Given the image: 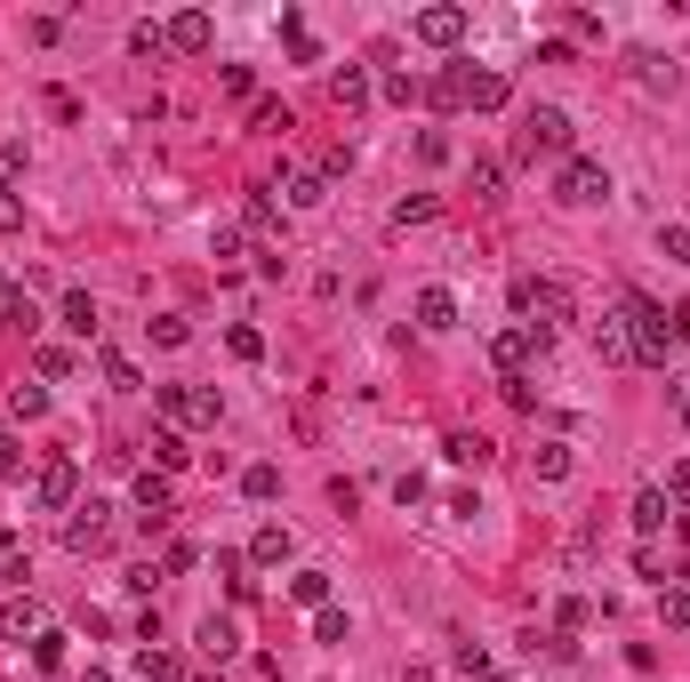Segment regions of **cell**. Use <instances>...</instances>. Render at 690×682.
I'll list each match as a JSON object with an SVG mask.
<instances>
[{
    "mask_svg": "<svg viewBox=\"0 0 690 682\" xmlns=\"http://www.w3.org/2000/svg\"><path fill=\"white\" fill-rule=\"evenodd\" d=\"M530 474H538V482H562V474H570V441H538V450H530Z\"/></svg>",
    "mask_w": 690,
    "mask_h": 682,
    "instance_id": "26",
    "label": "cell"
},
{
    "mask_svg": "<svg viewBox=\"0 0 690 682\" xmlns=\"http://www.w3.org/2000/svg\"><path fill=\"white\" fill-rule=\"evenodd\" d=\"M426 217H434V193H409V201H394V233L426 225Z\"/></svg>",
    "mask_w": 690,
    "mask_h": 682,
    "instance_id": "37",
    "label": "cell"
},
{
    "mask_svg": "<svg viewBox=\"0 0 690 682\" xmlns=\"http://www.w3.org/2000/svg\"><path fill=\"white\" fill-rule=\"evenodd\" d=\"M153 401L169 409V418H185V426H217L225 418V401L210 386H153Z\"/></svg>",
    "mask_w": 690,
    "mask_h": 682,
    "instance_id": "8",
    "label": "cell"
},
{
    "mask_svg": "<svg viewBox=\"0 0 690 682\" xmlns=\"http://www.w3.org/2000/svg\"><path fill=\"white\" fill-rule=\"evenodd\" d=\"M297 554V538H290V522H257V538H250V562L257 570H282Z\"/></svg>",
    "mask_w": 690,
    "mask_h": 682,
    "instance_id": "13",
    "label": "cell"
},
{
    "mask_svg": "<svg viewBox=\"0 0 690 682\" xmlns=\"http://www.w3.org/2000/svg\"><path fill=\"white\" fill-rule=\"evenodd\" d=\"M667 506H690V458H682V466L667 474Z\"/></svg>",
    "mask_w": 690,
    "mask_h": 682,
    "instance_id": "53",
    "label": "cell"
},
{
    "mask_svg": "<svg viewBox=\"0 0 690 682\" xmlns=\"http://www.w3.org/2000/svg\"><path fill=\"white\" fill-rule=\"evenodd\" d=\"M514 314H522L538 337H555V322H570V282H555V273H514Z\"/></svg>",
    "mask_w": 690,
    "mask_h": 682,
    "instance_id": "2",
    "label": "cell"
},
{
    "mask_svg": "<svg viewBox=\"0 0 690 682\" xmlns=\"http://www.w3.org/2000/svg\"><path fill=\"white\" fill-rule=\"evenodd\" d=\"M97 369H105V386H113V394H136V386H145V378H136V362H129V354H113V346L97 354Z\"/></svg>",
    "mask_w": 690,
    "mask_h": 682,
    "instance_id": "28",
    "label": "cell"
},
{
    "mask_svg": "<svg viewBox=\"0 0 690 682\" xmlns=\"http://www.w3.org/2000/svg\"><path fill=\"white\" fill-rule=\"evenodd\" d=\"M241 233H282V210H273V193H265V185L250 193V210H241Z\"/></svg>",
    "mask_w": 690,
    "mask_h": 682,
    "instance_id": "27",
    "label": "cell"
},
{
    "mask_svg": "<svg viewBox=\"0 0 690 682\" xmlns=\"http://www.w3.org/2000/svg\"><path fill=\"white\" fill-rule=\"evenodd\" d=\"M674 337H682V346H690V305H674Z\"/></svg>",
    "mask_w": 690,
    "mask_h": 682,
    "instance_id": "55",
    "label": "cell"
},
{
    "mask_svg": "<svg viewBox=\"0 0 690 682\" xmlns=\"http://www.w3.org/2000/svg\"><path fill=\"white\" fill-rule=\"evenodd\" d=\"M0 233H24V201L9 185H0Z\"/></svg>",
    "mask_w": 690,
    "mask_h": 682,
    "instance_id": "48",
    "label": "cell"
},
{
    "mask_svg": "<svg viewBox=\"0 0 690 682\" xmlns=\"http://www.w3.org/2000/svg\"><path fill=\"white\" fill-rule=\"evenodd\" d=\"M32 369H41V378H73V354L64 346H32Z\"/></svg>",
    "mask_w": 690,
    "mask_h": 682,
    "instance_id": "40",
    "label": "cell"
},
{
    "mask_svg": "<svg viewBox=\"0 0 690 682\" xmlns=\"http://www.w3.org/2000/svg\"><path fill=\"white\" fill-rule=\"evenodd\" d=\"M578 627H586V594H562L555 602V634H578Z\"/></svg>",
    "mask_w": 690,
    "mask_h": 682,
    "instance_id": "42",
    "label": "cell"
},
{
    "mask_svg": "<svg viewBox=\"0 0 690 682\" xmlns=\"http://www.w3.org/2000/svg\"><path fill=\"white\" fill-rule=\"evenodd\" d=\"M402 682H434V666H402Z\"/></svg>",
    "mask_w": 690,
    "mask_h": 682,
    "instance_id": "56",
    "label": "cell"
},
{
    "mask_svg": "<svg viewBox=\"0 0 690 682\" xmlns=\"http://www.w3.org/2000/svg\"><path fill=\"white\" fill-rule=\"evenodd\" d=\"M418 329H426V337L458 329V297H450V289H418Z\"/></svg>",
    "mask_w": 690,
    "mask_h": 682,
    "instance_id": "19",
    "label": "cell"
},
{
    "mask_svg": "<svg viewBox=\"0 0 690 682\" xmlns=\"http://www.w3.org/2000/svg\"><path fill=\"white\" fill-rule=\"evenodd\" d=\"M409 32H418L426 49H458V41H466V9H418V24H409Z\"/></svg>",
    "mask_w": 690,
    "mask_h": 682,
    "instance_id": "11",
    "label": "cell"
},
{
    "mask_svg": "<svg viewBox=\"0 0 690 682\" xmlns=\"http://www.w3.org/2000/svg\"><path fill=\"white\" fill-rule=\"evenodd\" d=\"M442 450H450L458 466H481V458H490V441H481V434H450V441H442Z\"/></svg>",
    "mask_w": 690,
    "mask_h": 682,
    "instance_id": "41",
    "label": "cell"
},
{
    "mask_svg": "<svg viewBox=\"0 0 690 682\" xmlns=\"http://www.w3.org/2000/svg\"><path fill=\"white\" fill-rule=\"evenodd\" d=\"M538 346H546V337H538L530 322H514V329H498V337H490V362H498V378H530V362H538Z\"/></svg>",
    "mask_w": 690,
    "mask_h": 682,
    "instance_id": "7",
    "label": "cell"
},
{
    "mask_svg": "<svg viewBox=\"0 0 690 682\" xmlns=\"http://www.w3.org/2000/svg\"><path fill=\"white\" fill-rule=\"evenodd\" d=\"M64 329H73V337H97V297L89 289H64V314H57Z\"/></svg>",
    "mask_w": 690,
    "mask_h": 682,
    "instance_id": "24",
    "label": "cell"
},
{
    "mask_svg": "<svg viewBox=\"0 0 690 682\" xmlns=\"http://www.w3.org/2000/svg\"><path fill=\"white\" fill-rule=\"evenodd\" d=\"M659 619H667L674 634L690 627V594H682V587H659Z\"/></svg>",
    "mask_w": 690,
    "mask_h": 682,
    "instance_id": "39",
    "label": "cell"
},
{
    "mask_svg": "<svg viewBox=\"0 0 690 682\" xmlns=\"http://www.w3.org/2000/svg\"><path fill=\"white\" fill-rule=\"evenodd\" d=\"M193 642H201V659H217V666H225V659H241V627H233V619H217V610L193 627Z\"/></svg>",
    "mask_w": 690,
    "mask_h": 682,
    "instance_id": "14",
    "label": "cell"
},
{
    "mask_svg": "<svg viewBox=\"0 0 690 682\" xmlns=\"http://www.w3.org/2000/svg\"><path fill=\"white\" fill-rule=\"evenodd\" d=\"M555 201H570V210H595V201H610V169L586 161V153H570L562 177H555Z\"/></svg>",
    "mask_w": 690,
    "mask_h": 682,
    "instance_id": "5",
    "label": "cell"
},
{
    "mask_svg": "<svg viewBox=\"0 0 690 682\" xmlns=\"http://www.w3.org/2000/svg\"><path fill=\"white\" fill-rule=\"evenodd\" d=\"M217 41V24H210V9H185V17H169V49L177 57H201Z\"/></svg>",
    "mask_w": 690,
    "mask_h": 682,
    "instance_id": "12",
    "label": "cell"
},
{
    "mask_svg": "<svg viewBox=\"0 0 690 682\" xmlns=\"http://www.w3.org/2000/svg\"><path fill=\"white\" fill-rule=\"evenodd\" d=\"M635 570H642V578H659V587H667V554H659V538H642V546H635Z\"/></svg>",
    "mask_w": 690,
    "mask_h": 682,
    "instance_id": "45",
    "label": "cell"
},
{
    "mask_svg": "<svg viewBox=\"0 0 690 682\" xmlns=\"http://www.w3.org/2000/svg\"><path fill=\"white\" fill-rule=\"evenodd\" d=\"M314 642H345V610H329V602L314 610Z\"/></svg>",
    "mask_w": 690,
    "mask_h": 682,
    "instance_id": "46",
    "label": "cell"
},
{
    "mask_svg": "<svg viewBox=\"0 0 690 682\" xmlns=\"http://www.w3.org/2000/svg\"><path fill=\"white\" fill-rule=\"evenodd\" d=\"M659 257H674V265H690V225H659Z\"/></svg>",
    "mask_w": 690,
    "mask_h": 682,
    "instance_id": "43",
    "label": "cell"
},
{
    "mask_svg": "<svg viewBox=\"0 0 690 682\" xmlns=\"http://www.w3.org/2000/svg\"><path fill=\"white\" fill-rule=\"evenodd\" d=\"M0 322L24 329V337L41 329V305H32V289H24V282H0Z\"/></svg>",
    "mask_w": 690,
    "mask_h": 682,
    "instance_id": "17",
    "label": "cell"
},
{
    "mask_svg": "<svg viewBox=\"0 0 690 682\" xmlns=\"http://www.w3.org/2000/svg\"><path fill=\"white\" fill-rule=\"evenodd\" d=\"M41 627H49V619H41V602H32V594H17V602H0V634H9V642H32Z\"/></svg>",
    "mask_w": 690,
    "mask_h": 682,
    "instance_id": "16",
    "label": "cell"
},
{
    "mask_svg": "<svg viewBox=\"0 0 690 682\" xmlns=\"http://www.w3.org/2000/svg\"><path fill=\"white\" fill-rule=\"evenodd\" d=\"M17 474H24V450H17L9 434H0V482H17Z\"/></svg>",
    "mask_w": 690,
    "mask_h": 682,
    "instance_id": "52",
    "label": "cell"
},
{
    "mask_svg": "<svg viewBox=\"0 0 690 682\" xmlns=\"http://www.w3.org/2000/svg\"><path fill=\"white\" fill-rule=\"evenodd\" d=\"M241 242H250V233H233V225H225L217 242H210V257H217V265H233V257H241Z\"/></svg>",
    "mask_w": 690,
    "mask_h": 682,
    "instance_id": "51",
    "label": "cell"
},
{
    "mask_svg": "<svg viewBox=\"0 0 690 682\" xmlns=\"http://www.w3.org/2000/svg\"><path fill=\"white\" fill-rule=\"evenodd\" d=\"M458 73H466V105H474V113H506L514 81L498 73V64H458Z\"/></svg>",
    "mask_w": 690,
    "mask_h": 682,
    "instance_id": "10",
    "label": "cell"
},
{
    "mask_svg": "<svg viewBox=\"0 0 690 682\" xmlns=\"http://www.w3.org/2000/svg\"><path fill=\"white\" fill-rule=\"evenodd\" d=\"M290 602L322 610V602H329V570H297V578H290Z\"/></svg>",
    "mask_w": 690,
    "mask_h": 682,
    "instance_id": "29",
    "label": "cell"
},
{
    "mask_svg": "<svg viewBox=\"0 0 690 682\" xmlns=\"http://www.w3.org/2000/svg\"><path fill=\"white\" fill-rule=\"evenodd\" d=\"M627 337H635V362H642V369H667L674 346H682V337H674V314H667V305H650L642 289H627Z\"/></svg>",
    "mask_w": 690,
    "mask_h": 682,
    "instance_id": "1",
    "label": "cell"
},
{
    "mask_svg": "<svg viewBox=\"0 0 690 682\" xmlns=\"http://www.w3.org/2000/svg\"><path fill=\"white\" fill-rule=\"evenodd\" d=\"M81 682H113V674H105V666H89V674H81Z\"/></svg>",
    "mask_w": 690,
    "mask_h": 682,
    "instance_id": "57",
    "label": "cell"
},
{
    "mask_svg": "<svg viewBox=\"0 0 690 682\" xmlns=\"http://www.w3.org/2000/svg\"><path fill=\"white\" fill-rule=\"evenodd\" d=\"M49 409V386H9V418H41Z\"/></svg>",
    "mask_w": 690,
    "mask_h": 682,
    "instance_id": "38",
    "label": "cell"
},
{
    "mask_svg": "<svg viewBox=\"0 0 690 682\" xmlns=\"http://www.w3.org/2000/svg\"><path fill=\"white\" fill-rule=\"evenodd\" d=\"M32 506H41V515H73L81 506V466L73 458H41V474H32Z\"/></svg>",
    "mask_w": 690,
    "mask_h": 682,
    "instance_id": "4",
    "label": "cell"
},
{
    "mask_svg": "<svg viewBox=\"0 0 690 682\" xmlns=\"http://www.w3.org/2000/svg\"><path fill=\"white\" fill-rule=\"evenodd\" d=\"M377 89H386V105H418V96H426V81H418V73H386Z\"/></svg>",
    "mask_w": 690,
    "mask_h": 682,
    "instance_id": "36",
    "label": "cell"
},
{
    "mask_svg": "<svg viewBox=\"0 0 690 682\" xmlns=\"http://www.w3.org/2000/svg\"><path fill=\"white\" fill-rule=\"evenodd\" d=\"M498 185H506V169H498V161H474V193L498 201Z\"/></svg>",
    "mask_w": 690,
    "mask_h": 682,
    "instance_id": "47",
    "label": "cell"
},
{
    "mask_svg": "<svg viewBox=\"0 0 690 682\" xmlns=\"http://www.w3.org/2000/svg\"><path fill=\"white\" fill-rule=\"evenodd\" d=\"M329 96H337L345 113H362V105H369V64H337V73H329Z\"/></svg>",
    "mask_w": 690,
    "mask_h": 682,
    "instance_id": "20",
    "label": "cell"
},
{
    "mask_svg": "<svg viewBox=\"0 0 690 682\" xmlns=\"http://www.w3.org/2000/svg\"><path fill=\"white\" fill-rule=\"evenodd\" d=\"M145 450H153V474H185V466H193V450H185V434H177V426H161Z\"/></svg>",
    "mask_w": 690,
    "mask_h": 682,
    "instance_id": "21",
    "label": "cell"
},
{
    "mask_svg": "<svg viewBox=\"0 0 690 682\" xmlns=\"http://www.w3.org/2000/svg\"><path fill=\"white\" fill-rule=\"evenodd\" d=\"M129 49H136V57H169V24H153V17L129 24Z\"/></svg>",
    "mask_w": 690,
    "mask_h": 682,
    "instance_id": "32",
    "label": "cell"
},
{
    "mask_svg": "<svg viewBox=\"0 0 690 682\" xmlns=\"http://www.w3.org/2000/svg\"><path fill=\"white\" fill-rule=\"evenodd\" d=\"M595 354H602V362H618V369L635 362V337H627V314H602V322H595Z\"/></svg>",
    "mask_w": 690,
    "mask_h": 682,
    "instance_id": "18",
    "label": "cell"
},
{
    "mask_svg": "<svg viewBox=\"0 0 690 682\" xmlns=\"http://www.w3.org/2000/svg\"><path fill=\"white\" fill-rule=\"evenodd\" d=\"M241 498L273 506V498H282V466H241Z\"/></svg>",
    "mask_w": 690,
    "mask_h": 682,
    "instance_id": "25",
    "label": "cell"
},
{
    "mask_svg": "<svg viewBox=\"0 0 690 682\" xmlns=\"http://www.w3.org/2000/svg\"><path fill=\"white\" fill-rule=\"evenodd\" d=\"M250 129H257V136H282V129H290V105H282V96H257V105H250Z\"/></svg>",
    "mask_w": 690,
    "mask_h": 682,
    "instance_id": "30",
    "label": "cell"
},
{
    "mask_svg": "<svg viewBox=\"0 0 690 682\" xmlns=\"http://www.w3.org/2000/svg\"><path fill=\"white\" fill-rule=\"evenodd\" d=\"M153 337H161V346H185L193 329H185V314H161V322H153Z\"/></svg>",
    "mask_w": 690,
    "mask_h": 682,
    "instance_id": "49",
    "label": "cell"
},
{
    "mask_svg": "<svg viewBox=\"0 0 690 682\" xmlns=\"http://www.w3.org/2000/svg\"><path fill=\"white\" fill-rule=\"evenodd\" d=\"M136 674H145V682H177L185 666L169 659V651H153V642H145V651H136Z\"/></svg>",
    "mask_w": 690,
    "mask_h": 682,
    "instance_id": "34",
    "label": "cell"
},
{
    "mask_svg": "<svg viewBox=\"0 0 690 682\" xmlns=\"http://www.w3.org/2000/svg\"><path fill=\"white\" fill-rule=\"evenodd\" d=\"M64 642H73V634H57V627H41V634H32V666H64Z\"/></svg>",
    "mask_w": 690,
    "mask_h": 682,
    "instance_id": "33",
    "label": "cell"
},
{
    "mask_svg": "<svg viewBox=\"0 0 690 682\" xmlns=\"http://www.w3.org/2000/svg\"><path fill=\"white\" fill-rule=\"evenodd\" d=\"M458 674H466V682H514V674H498L490 659H481L474 642H458Z\"/></svg>",
    "mask_w": 690,
    "mask_h": 682,
    "instance_id": "35",
    "label": "cell"
},
{
    "mask_svg": "<svg viewBox=\"0 0 690 682\" xmlns=\"http://www.w3.org/2000/svg\"><path fill=\"white\" fill-rule=\"evenodd\" d=\"M570 145H578L570 113H562V105H530V113H522V136H514V161H546V153L570 161Z\"/></svg>",
    "mask_w": 690,
    "mask_h": 682,
    "instance_id": "3",
    "label": "cell"
},
{
    "mask_svg": "<svg viewBox=\"0 0 690 682\" xmlns=\"http://www.w3.org/2000/svg\"><path fill=\"white\" fill-rule=\"evenodd\" d=\"M426 96H434L442 113H458V105H466V73H458V64H450V73H434V89H426Z\"/></svg>",
    "mask_w": 690,
    "mask_h": 682,
    "instance_id": "31",
    "label": "cell"
},
{
    "mask_svg": "<svg viewBox=\"0 0 690 682\" xmlns=\"http://www.w3.org/2000/svg\"><path fill=\"white\" fill-rule=\"evenodd\" d=\"M217 578L233 602H257V578H250V554H217Z\"/></svg>",
    "mask_w": 690,
    "mask_h": 682,
    "instance_id": "23",
    "label": "cell"
},
{
    "mask_svg": "<svg viewBox=\"0 0 690 682\" xmlns=\"http://www.w3.org/2000/svg\"><path fill=\"white\" fill-rule=\"evenodd\" d=\"M185 570H193V546L169 538V546H161V578H185Z\"/></svg>",
    "mask_w": 690,
    "mask_h": 682,
    "instance_id": "44",
    "label": "cell"
},
{
    "mask_svg": "<svg viewBox=\"0 0 690 682\" xmlns=\"http://www.w3.org/2000/svg\"><path fill=\"white\" fill-rule=\"evenodd\" d=\"M345 169H354V145H329V153H322V177L337 185V177H345Z\"/></svg>",
    "mask_w": 690,
    "mask_h": 682,
    "instance_id": "50",
    "label": "cell"
},
{
    "mask_svg": "<svg viewBox=\"0 0 690 682\" xmlns=\"http://www.w3.org/2000/svg\"><path fill=\"white\" fill-rule=\"evenodd\" d=\"M169 515H177V498H169V474H136V522H145V538H161L169 530Z\"/></svg>",
    "mask_w": 690,
    "mask_h": 682,
    "instance_id": "9",
    "label": "cell"
},
{
    "mask_svg": "<svg viewBox=\"0 0 690 682\" xmlns=\"http://www.w3.org/2000/svg\"><path fill=\"white\" fill-rule=\"evenodd\" d=\"M329 201V177L322 169H290V210H322Z\"/></svg>",
    "mask_w": 690,
    "mask_h": 682,
    "instance_id": "22",
    "label": "cell"
},
{
    "mask_svg": "<svg viewBox=\"0 0 690 682\" xmlns=\"http://www.w3.org/2000/svg\"><path fill=\"white\" fill-rule=\"evenodd\" d=\"M24 177V145H0V185H17Z\"/></svg>",
    "mask_w": 690,
    "mask_h": 682,
    "instance_id": "54",
    "label": "cell"
},
{
    "mask_svg": "<svg viewBox=\"0 0 690 682\" xmlns=\"http://www.w3.org/2000/svg\"><path fill=\"white\" fill-rule=\"evenodd\" d=\"M64 546H73V554H105V546H113V506L81 498L73 515H64Z\"/></svg>",
    "mask_w": 690,
    "mask_h": 682,
    "instance_id": "6",
    "label": "cell"
},
{
    "mask_svg": "<svg viewBox=\"0 0 690 682\" xmlns=\"http://www.w3.org/2000/svg\"><path fill=\"white\" fill-rule=\"evenodd\" d=\"M627 515H635V530H642V538H659V530L674 522V506H667V490H659V482H642V490H635V506H627Z\"/></svg>",
    "mask_w": 690,
    "mask_h": 682,
    "instance_id": "15",
    "label": "cell"
}]
</instances>
